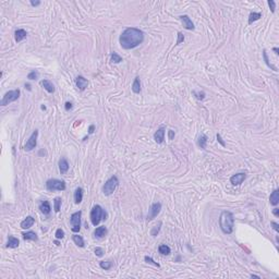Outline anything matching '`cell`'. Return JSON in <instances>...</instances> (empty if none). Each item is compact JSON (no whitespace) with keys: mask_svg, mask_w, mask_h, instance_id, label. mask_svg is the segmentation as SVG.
Returning a JSON list of instances; mask_svg holds the SVG:
<instances>
[{"mask_svg":"<svg viewBox=\"0 0 279 279\" xmlns=\"http://www.w3.org/2000/svg\"><path fill=\"white\" fill-rule=\"evenodd\" d=\"M106 211L101 208L100 205H95L91 211V221L94 226H97L100 222V220L106 219Z\"/></svg>","mask_w":279,"mask_h":279,"instance_id":"3","label":"cell"},{"mask_svg":"<svg viewBox=\"0 0 279 279\" xmlns=\"http://www.w3.org/2000/svg\"><path fill=\"white\" fill-rule=\"evenodd\" d=\"M251 278H258V279H260L261 277L257 276V275H253V274H252V275H251Z\"/></svg>","mask_w":279,"mask_h":279,"instance_id":"49","label":"cell"},{"mask_svg":"<svg viewBox=\"0 0 279 279\" xmlns=\"http://www.w3.org/2000/svg\"><path fill=\"white\" fill-rule=\"evenodd\" d=\"M35 222V219L32 216H27L23 221L21 222V228L22 229H30Z\"/></svg>","mask_w":279,"mask_h":279,"instance_id":"19","label":"cell"},{"mask_svg":"<svg viewBox=\"0 0 279 279\" xmlns=\"http://www.w3.org/2000/svg\"><path fill=\"white\" fill-rule=\"evenodd\" d=\"M132 92L134 93V94H140L141 93V80H140V78L138 76H136L135 79H134V81H133L132 83Z\"/></svg>","mask_w":279,"mask_h":279,"instance_id":"20","label":"cell"},{"mask_svg":"<svg viewBox=\"0 0 279 279\" xmlns=\"http://www.w3.org/2000/svg\"><path fill=\"white\" fill-rule=\"evenodd\" d=\"M72 240H73L74 243L80 247H84V239L82 238L79 234H73L72 236Z\"/></svg>","mask_w":279,"mask_h":279,"instance_id":"26","label":"cell"},{"mask_svg":"<svg viewBox=\"0 0 279 279\" xmlns=\"http://www.w3.org/2000/svg\"><path fill=\"white\" fill-rule=\"evenodd\" d=\"M154 140L157 144H161L165 140V128H159L154 134Z\"/></svg>","mask_w":279,"mask_h":279,"instance_id":"13","label":"cell"},{"mask_svg":"<svg viewBox=\"0 0 279 279\" xmlns=\"http://www.w3.org/2000/svg\"><path fill=\"white\" fill-rule=\"evenodd\" d=\"M107 232H108L107 228H106L105 226H100V227H97L96 229H95L94 237L95 238H97V239H103L104 237L107 234Z\"/></svg>","mask_w":279,"mask_h":279,"instance_id":"16","label":"cell"},{"mask_svg":"<svg viewBox=\"0 0 279 279\" xmlns=\"http://www.w3.org/2000/svg\"><path fill=\"white\" fill-rule=\"evenodd\" d=\"M55 236H56V239H63L65 238V231L61 229V228H58L57 230H56V233H55Z\"/></svg>","mask_w":279,"mask_h":279,"instance_id":"34","label":"cell"},{"mask_svg":"<svg viewBox=\"0 0 279 279\" xmlns=\"http://www.w3.org/2000/svg\"><path fill=\"white\" fill-rule=\"evenodd\" d=\"M184 41V36H183V34L182 33H178V39H177V45H179V44H181L182 42Z\"/></svg>","mask_w":279,"mask_h":279,"instance_id":"40","label":"cell"},{"mask_svg":"<svg viewBox=\"0 0 279 279\" xmlns=\"http://www.w3.org/2000/svg\"><path fill=\"white\" fill-rule=\"evenodd\" d=\"M160 226H161V222H159L158 226H155L152 230H151V234H152L153 237H156L158 234V232H159V230H160Z\"/></svg>","mask_w":279,"mask_h":279,"instance_id":"36","label":"cell"},{"mask_svg":"<svg viewBox=\"0 0 279 279\" xmlns=\"http://www.w3.org/2000/svg\"><path fill=\"white\" fill-rule=\"evenodd\" d=\"M206 143H207V136L205 134H202V135L198 136V145L200 148L205 149L206 148Z\"/></svg>","mask_w":279,"mask_h":279,"instance_id":"25","label":"cell"},{"mask_svg":"<svg viewBox=\"0 0 279 279\" xmlns=\"http://www.w3.org/2000/svg\"><path fill=\"white\" fill-rule=\"evenodd\" d=\"M82 200H83V189L78 188L74 192V202H75V204H80Z\"/></svg>","mask_w":279,"mask_h":279,"instance_id":"22","label":"cell"},{"mask_svg":"<svg viewBox=\"0 0 279 279\" xmlns=\"http://www.w3.org/2000/svg\"><path fill=\"white\" fill-rule=\"evenodd\" d=\"M122 61V58L120 57L119 55L117 54V52H111V56H110V62L111 63H120Z\"/></svg>","mask_w":279,"mask_h":279,"instance_id":"29","label":"cell"},{"mask_svg":"<svg viewBox=\"0 0 279 279\" xmlns=\"http://www.w3.org/2000/svg\"><path fill=\"white\" fill-rule=\"evenodd\" d=\"M273 214H274L275 216H278V215H279V209L278 208H274V211H273Z\"/></svg>","mask_w":279,"mask_h":279,"instance_id":"47","label":"cell"},{"mask_svg":"<svg viewBox=\"0 0 279 279\" xmlns=\"http://www.w3.org/2000/svg\"><path fill=\"white\" fill-rule=\"evenodd\" d=\"M20 241L18 238H14V237L10 236L8 238V242H7V247H10V249H15V247H19Z\"/></svg>","mask_w":279,"mask_h":279,"instance_id":"21","label":"cell"},{"mask_svg":"<svg viewBox=\"0 0 279 279\" xmlns=\"http://www.w3.org/2000/svg\"><path fill=\"white\" fill-rule=\"evenodd\" d=\"M269 202L273 206H276L279 203V191L278 190H275L274 192L271 194V198H269Z\"/></svg>","mask_w":279,"mask_h":279,"instance_id":"24","label":"cell"},{"mask_svg":"<svg viewBox=\"0 0 279 279\" xmlns=\"http://www.w3.org/2000/svg\"><path fill=\"white\" fill-rule=\"evenodd\" d=\"M263 57H264V60H265V63L267 65V67H268V68H271V70H274V71H278V70H277L276 67H275V65H273L271 62H269V60H268V57H267V52H266V50H264V51H263Z\"/></svg>","mask_w":279,"mask_h":279,"instance_id":"32","label":"cell"},{"mask_svg":"<svg viewBox=\"0 0 279 279\" xmlns=\"http://www.w3.org/2000/svg\"><path fill=\"white\" fill-rule=\"evenodd\" d=\"M25 88H27L28 91H31V85L30 84H25Z\"/></svg>","mask_w":279,"mask_h":279,"instance_id":"50","label":"cell"},{"mask_svg":"<svg viewBox=\"0 0 279 279\" xmlns=\"http://www.w3.org/2000/svg\"><path fill=\"white\" fill-rule=\"evenodd\" d=\"M58 165H59V171L61 172L62 174H67L69 170V163L68 160L65 159V158H61V159L59 160V163H58Z\"/></svg>","mask_w":279,"mask_h":279,"instance_id":"17","label":"cell"},{"mask_svg":"<svg viewBox=\"0 0 279 279\" xmlns=\"http://www.w3.org/2000/svg\"><path fill=\"white\" fill-rule=\"evenodd\" d=\"M193 95H194L195 98L198 100H203L204 98H205V93L204 92H196V91H194V92H193Z\"/></svg>","mask_w":279,"mask_h":279,"instance_id":"35","label":"cell"},{"mask_svg":"<svg viewBox=\"0 0 279 279\" xmlns=\"http://www.w3.org/2000/svg\"><path fill=\"white\" fill-rule=\"evenodd\" d=\"M168 136H169V140H172V138H174V131L169 130L168 131Z\"/></svg>","mask_w":279,"mask_h":279,"instance_id":"44","label":"cell"},{"mask_svg":"<svg viewBox=\"0 0 279 279\" xmlns=\"http://www.w3.org/2000/svg\"><path fill=\"white\" fill-rule=\"evenodd\" d=\"M22 236H23V239H24L25 241H27V240H31V241H37L38 240L37 234H36L35 232H33V231H27V232H24Z\"/></svg>","mask_w":279,"mask_h":279,"instance_id":"23","label":"cell"},{"mask_svg":"<svg viewBox=\"0 0 279 279\" xmlns=\"http://www.w3.org/2000/svg\"><path fill=\"white\" fill-rule=\"evenodd\" d=\"M273 50H274V51H275V54H276V55H278V54H279V49L277 48V47H275V48H273Z\"/></svg>","mask_w":279,"mask_h":279,"instance_id":"48","label":"cell"},{"mask_svg":"<svg viewBox=\"0 0 279 279\" xmlns=\"http://www.w3.org/2000/svg\"><path fill=\"white\" fill-rule=\"evenodd\" d=\"M217 140H218V142H219V143L221 144V146H224V147L226 146L225 142L222 141V138H221V136H220V134H217Z\"/></svg>","mask_w":279,"mask_h":279,"instance_id":"43","label":"cell"},{"mask_svg":"<svg viewBox=\"0 0 279 279\" xmlns=\"http://www.w3.org/2000/svg\"><path fill=\"white\" fill-rule=\"evenodd\" d=\"M20 91L19 90H12V91H9V92H7L5 94V96H3V98L1 99V106H7L9 105V104L13 103V101H15V100L19 99L20 97Z\"/></svg>","mask_w":279,"mask_h":279,"instance_id":"6","label":"cell"},{"mask_svg":"<svg viewBox=\"0 0 279 279\" xmlns=\"http://www.w3.org/2000/svg\"><path fill=\"white\" fill-rule=\"evenodd\" d=\"M37 138H38V130H35L33 131V133L31 134V136L28 138V140H27L26 144L24 145V151H26V152H31V151H33V149L35 148L36 145H37Z\"/></svg>","mask_w":279,"mask_h":279,"instance_id":"8","label":"cell"},{"mask_svg":"<svg viewBox=\"0 0 279 279\" xmlns=\"http://www.w3.org/2000/svg\"><path fill=\"white\" fill-rule=\"evenodd\" d=\"M219 227L225 234H231L234 227V217L231 211H224L219 216Z\"/></svg>","mask_w":279,"mask_h":279,"instance_id":"2","label":"cell"},{"mask_svg":"<svg viewBox=\"0 0 279 279\" xmlns=\"http://www.w3.org/2000/svg\"><path fill=\"white\" fill-rule=\"evenodd\" d=\"M41 5V1H31V5L32 7H37Z\"/></svg>","mask_w":279,"mask_h":279,"instance_id":"46","label":"cell"},{"mask_svg":"<svg viewBox=\"0 0 279 279\" xmlns=\"http://www.w3.org/2000/svg\"><path fill=\"white\" fill-rule=\"evenodd\" d=\"M61 203H62V200H61V198H56L54 200V209H55V211H56V213H59V211H60Z\"/></svg>","mask_w":279,"mask_h":279,"instance_id":"30","label":"cell"},{"mask_svg":"<svg viewBox=\"0 0 279 279\" xmlns=\"http://www.w3.org/2000/svg\"><path fill=\"white\" fill-rule=\"evenodd\" d=\"M158 252L161 255H169L171 253V250L168 245H166V244H160L159 247H158Z\"/></svg>","mask_w":279,"mask_h":279,"instance_id":"27","label":"cell"},{"mask_svg":"<svg viewBox=\"0 0 279 279\" xmlns=\"http://www.w3.org/2000/svg\"><path fill=\"white\" fill-rule=\"evenodd\" d=\"M38 75H39V73H38L37 71H31L30 73L27 74V79L28 80H37L38 79Z\"/></svg>","mask_w":279,"mask_h":279,"instance_id":"33","label":"cell"},{"mask_svg":"<svg viewBox=\"0 0 279 279\" xmlns=\"http://www.w3.org/2000/svg\"><path fill=\"white\" fill-rule=\"evenodd\" d=\"M144 260H145V262H146V263L153 264L154 266H157V267H159V264H158L157 262H155V261L153 260L151 256H145V257H144Z\"/></svg>","mask_w":279,"mask_h":279,"instance_id":"37","label":"cell"},{"mask_svg":"<svg viewBox=\"0 0 279 279\" xmlns=\"http://www.w3.org/2000/svg\"><path fill=\"white\" fill-rule=\"evenodd\" d=\"M72 107H73V105H72V103H70V101H67L65 103V109L67 111H69V110H71L72 109Z\"/></svg>","mask_w":279,"mask_h":279,"instance_id":"41","label":"cell"},{"mask_svg":"<svg viewBox=\"0 0 279 279\" xmlns=\"http://www.w3.org/2000/svg\"><path fill=\"white\" fill-rule=\"evenodd\" d=\"M260 18H262V14L258 13V12H251L249 15V24H252L253 22L260 20Z\"/></svg>","mask_w":279,"mask_h":279,"instance_id":"28","label":"cell"},{"mask_svg":"<svg viewBox=\"0 0 279 279\" xmlns=\"http://www.w3.org/2000/svg\"><path fill=\"white\" fill-rule=\"evenodd\" d=\"M99 266L100 268L105 269V271H109V269L112 267V262H110V261H103V262H100L99 263Z\"/></svg>","mask_w":279,"mask_h":279,"instance_id":"31","label":"cell"},{"mask_svg":"<svg viewBox=\"0 0 279 279\" xmlns=\"http://www.w3.org/2000/svg\"><path fill=\"white\" fill-rule=\"evenodd\" d=\"M81 216H82V211H79L73 213L70 217V224L72 226L71 230L73 231L74 233L79 232L80 229H81Z\"/></svg>","mask_w":279,"mask_h":279,"instance_id":"7","label":"cell"},{"mask_svg":"<svg viewBox=\"0 0 279 279\" xmlns=\"http://www.w3.org/2000/svg\"><path fill=\"white\" fill-rule=\"evenodd\" d=\"M39 211L43 213L44 215H49L50 211H51V207H50V204H49L48 201H42L41 204H39Z\"/></svg>","mask_w":279,"mask_h":279,"instance_id":"15","label":"cell"},{"mask_svg":"<svg viewBox=\"0 0 279 279\" xmlns=\"http://www.w3.org/2000/svg\"><path fill=\"white\" fill-rule=\"evenodd\" d=\"M179 19L182 21V23H183V26L187 28V30L189 31H192L194 30V23L192 22V20L190 19L189 15H187V14H183V15H180Z\"/></svg>","mask_w":279,"mask_h":279,"instance_id":"12","label":"cell"},{"mask_svg":"<svg viewBox=\"0 0 279 279\" xmlns=\"http://www.w3.org/2000/svg\"><path fill=\"white\" fill-rule=\"evenodd\" d=\"M67 185L63 180L49 179L46 182V189L48 191H65Z\"/></svg>","mask_w":279,"mask_h":279,"instance_id":"5","label":"cell"},{"mask_svg":"<svg viewBox=\"0 0 279 279\" xmlns=\"http://www.w3.org/2000/svg\"><path fill=\"white\" fill-rule=\"evenodd\" d=\"M245 178H247V174H244V172H239V174H233V176L231 177L230 182L232 185H240L242 182L245 180Z\"/></svg>","mask_w":279,"mask_h":279,"instance_id":"10","label":"cell"},{"mask_svg":"<svg viewBox=\"0 0 279 279\" xmlns=\"http://www.w3.org/2000/svg\"><path fill=\"white\" fill-rule=\"evenodd\" d=\"M160 211H161V204L160 203L152 204L148 209V214H147V216H146L147 221H151V220H153L154 218H156V217L158 216V214L160 213Z\"/></svg>","mask_w":279,"mask_h":279,"instance_id":"9","label":"cell"},{"mask_svg":"<svg viewBox=\"0 0 279 279\" xmlns=\"http://www.w3.org/2000/svg\"><path fill=\"white\" fill-rule=\"evenodd\" d=\"M55 244H56V245H60V244H59V241H55Z\"/></svg>","mask_w":279,"mask_h":279,"instance_id":"51","label":"cell"},{"mask_svg":"<svg viewBox=\"0 0 279 279\" xmlns=\"http://www.w3.org/2000/svg\"><path fill=\"white\" fill-rule=\"evenodd\" d=\"M94 130H95V125H90V129H88V134H93V133H94Z\"/></svg>","mask_w":279,"mask_h":279,"instance_id":"45","label":"cell"},{"mask_svg":"<svg viewBox=\"0 0 279 279\" xmlns=\"http://www.w3.org/2000/svg\"><path fill=\"white\" fill-rule=\"evenodd\" d=\"M75 85L81 92H83V91L86 90L87 85H88V81L85 79L84 76L79 75V76H76V79H75Z\"/></svg>","mask_w":279,"mask_h":279,"instance_id":"11","label":"cell"},{"mask_svg":"<svg viewBox=\"0 0 279 279\" xmlns=\"http://www.w3.org/2000/svg\"><path fill=\"white\" fill-rule=\"evenodd\" d=\"M26 36H27V32L25 30H23V28H19V30H16L14 32V39H15L16 43H20L23 39H25Z\"/></svg>","mask_w":279,"mask_h":279,"instance_id":"14","label":"cell"},{"mask_svg":"<svg viewBox=\"0 0 279 279\" xmlns=\"http://www.w3.org/2000/svg\"><path fill=\"white\" fill-rule=\"evenodd\" d=\"M268 5H269V8H271V11L274 13L275 9H276V2H275L274 0H268Z\"/></svg>","mask_w":279,"mask_h":279,"instance_id":"39","label":"cell"},{"mask_svg":"<svg viewBox=\"0 0 279 279\" xmlns=\"http://www.w3.org/2000/svg\"><path fill=\"white\" fill-rule=\"evenodd\" d=\"M271 226L273 228H274V230H275V231H277V232H278V231H279V225L277 224V222L271 221Z\"/></svg>","mask_w":279,"mask_h":279,"instance_id":"42","label":"cell"},{"mask_svg":"<svg viewBox=\"0 0 279 279\" xmlns=\"http://www.w3.org/2000/svg\"><path fill=\"white\" fill-rule=\"evenodd\" d=\"M144 41V33L140 28L136 27H128L119 37V43L121 48L125 50H130V49L135 48L140 46Z\"/></svg>","mask_w":279,"mask_h":279,"instance_id":"1","label":"cell"},{"mask_svg":"<svg viewBox=\"0 0 279 279\" xmlns=\"http://www.w3.org/2000/svg\"><path fill=\"white\" fill-rule=\"evenodd\" d=\"M41 85L47 91V92L50 93V94L55 93V90H56V88H55V85L52 84V82H50L49 80H43V81L41 82Z\"/></svg>","mask_w":279,"mask_h":279,"instance_id":"18","label":"cell"},{"mask_svg":"<svg viewBox=\"0 0 279 279\" xmlns=\"http://www.w3.org/2000/svg\"><path fill=\"white\" fill-rule=\"evenodd\" d=\"M95 254H96V256H98V257H101L104 255V250L101 249V247H97L95 249Z\"/></svg>","mask_w":279,"mask_h":279,"instance_id":"38","label":"cell"},{"mask_svg":"<svg viewBox=\"0 0 279 279\" xmlns=\"http://www.w3.org/2000/svg\"><path fill=\"white\" fill-rule=\"evenodd\" d=\"M119 185V179L117 178V176L110 177L107 181L105 182V184L103 187V193L106 196H109L116 191V189Z\"/></svg>","mask_w":279,"mask_h":279,"instance_id":"4","label":"cell"}]
</instances>
